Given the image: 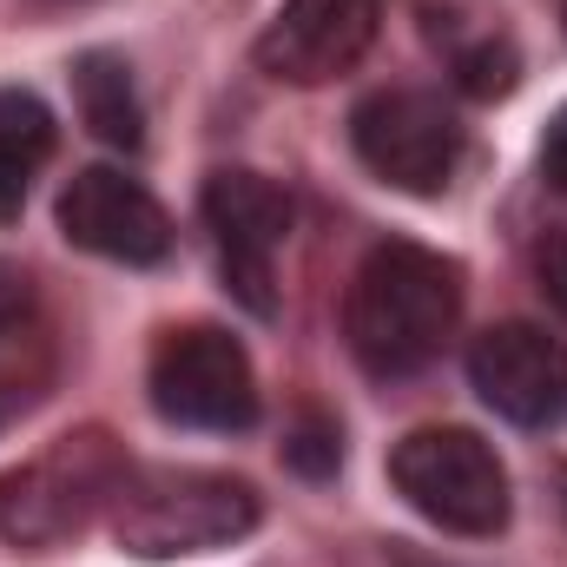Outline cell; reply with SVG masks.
Returning <instances> with one entry per match:
<instances>
[{
	"instance_id": "6da1fadb",
	"label": "cell",
	"mask_w": 567,
	"mask_h": 567,
	"mask_svg": "<svg viewBox=\"0 0 567 567\" xmlns=\"http://www.w3.org/2000/svg\"><path fill=\"white\" fill-rule=\"evenodd\" d=\"M462 317V278L423 245H377L343 303V337L370 377H416Z\"/></svg>"
},
{
	"instance_id": "7a4b0ae2",
	"label": "cell",
	"mask_w": 567,
	"mask_h": 567,
	"mask_svg": "<svg viewBox=\"0 0 567 567\" xmlns=\"http://www.w3.org/2000/svg\"><path fill=\"white\" fill-rule=\"evenodd\" d=\"M133 462L106 429H73L0 475V542L47 555L73 535H86L100 515H113Z\"/></svg>"
},
{
	"instance_id": "3957f363",
	"label": "cell",
	"mask_w": 567,
	"mask_h": 567,
	"mask_svg": "<svg viewBox=\"0 0 567 567\" xmlns=\"http://www.w3.org/2000/svg\"><path fill=\"white\" fill-rule=\"evenodd\" d=\"M258 488L218 468H133L113 502V542L140 561L231 548L258 528Z\"/></svg>"
},
{
	"instance_id": "277c9868",
	"label": "cell",
	"mask_w": 567,
	"mask_h": 567,
	"mask_svg": "<svg viewBox=\"0 0 567 567\" xmlns=\"http://www.w3.org/2000/svg\"><path fill=\"white\" fill-rule=\"evenodd\" d=\"M396 495L449 535H502L508 528V468L475 429H410L390 455Z\"/></svg>"
},
{
	"instance_id": "5b68a950",
	"label": "cell",
	"mask_w": 567,
	"mask_h": 567,
	"mask_svg": "<svg viewBox=\"0 0 567 567\" xmlns=\"http://www.w3.org/2000/svg\"><path fill=\"white\" fill-rule=\"evenodd\" d=\"M152 410L178 429H251L258 416V377L251 357L231 330L218 323H185L152 350Z\"/></svg>"
},
{
	"instance_id": "8992f818",
	"label": "cell",
	"mask_w": 567,
	"mask_h": 567,
	"mask_svg": "<svg viewBox=\"0 0 567 567\" xmlns=\"http://www.w3.org/2000/svg\"><path fill=\"white\" fill-rule=\"evenodd\" d=\"M350 145L390 192L435 198L462 165V120L423 86H390L350 113Z\"/></svg>"
},
{
	"instance_id": "52a82bcc",
	"label": "cell",
	"mask_w": 567,
	"mask_h": 567,
	"mask_svg": "<svg viewBox=\"0 0 567 567\" xmlns=\"http://www.w3.org/2000/svg\"><path fill=\"white\" fill-rule=\"evenodd\" d=\"M205 225H212V245H218V265H225V284L238 290L245 310L271 317V265H278L284 238H290V198L265 172H212L205 178V198H198Z\"/></svg>"
},
{
	"instance_id": "ba28073f",
	"label": "cell",
	"mask_w": 567,
	"mask_h": 567,
	"mask_svg": "<svg viewBox=\"0 0 567 567\" xmlns=\"http://www.w3.org/2000/svg\"><path fill=\"white\" fill-rule=\"evenodd\" d=\"M475 396L515 429L567 423V343L542 323H495L468 350Z\"/></svg>"
},
{
	"instance_id": "9c48e42d",
	"label": "cell",
	"mask_w": 567,
	"mask_h": 567,
	"mask_svg": "<svg viewBox=\"0 0 567 567\" xmlns=\"http://www.w3.org/2000/svg\"><path fill=\"white\" fill-rule=\"evenodd\" d=\"M60 238L106 265H158L172 251V218L140 178L93 165L73 172V185L60 192Z\"/></svg>"
},
{
	"instance_id": "30bf717a",
	"label": "cell",
	"mask_w": 567,
	"mask_h": 567,
	"mask_svg": "<svg viewBox=\"0 0 567 567\" xmlns=\"http://www.w3.org/2000/svg\"><path fill=\"white\" fill-rule=\"evenodd\" d=\"M383 0H284L258 33V66L284 86H323L363 60Z\"/></svg>"
},
{
	"instance_id": "8fae6325",
	"label": "cell",
	"mask_w": 567,
	"mask_h": 567,
	"mask_svg": "<svg viewBox=\"0 0 567 567\" xmlns=\"http://www.w3.org/2000/svg\"><path fill=\"white\" fill-rule=\"evenodd\" d=\"M73 93H80V120L93 126V140L133 152L145 140V113H140V93H133V73L120 53H86L73 66Z\"/></svg>"
},
{
	"instance_id": "7c38bea8",
	"label": "cell",
	"mask_w": 567,
	"mask_h": 567,
	"mask_svg": "<svg viewBox=\"0 0 567 567\" xmlns=\"http://www.w3.org/2000/svg\"><path fill=\"white\" fill-rule=\"evenodd\" d=\"M0 152L20 158L27 172L53 152V113L40 106V93H27V86H0Z\"/></svg>"
},
{
	"instance_id": "4fadbf2b",
	"label": "cell",
	"mask_w": 567,
	"mask_h": 567,
	"mask_svg": "<svg viewBox=\"0 0 567 567\" xmlns=\"http://www.w3.org/2000/svg\"><path fill=\"white\" fill-rule=\"evenodd\" d=\"M462 86H468V93H482V100L508 93V86H515V53H508L502 40H488V47L462 53Z\"/></svg>"
},
{
	"instance_id": "5bb4252c",
	"label": "cell",
	"mask_w": 567,
	"mask_h": 567,
	"mask_svg": "<svg viewBox=\"0 0 567 567\" xmlns=\"http://www.w3.org/2000/svg\"><path fill=\"white\" fill-rule=\"evenodd\" d=\"M284 455H290L303 475H323V468H337V455H343V435H337V423H317V416H310V423L284 442Z\"/></svg>"
},
{
	"instance_id": "9a60e30c",
	"label": "cell",
	"mask_w": 567,
	"mask_h": 567,
	"mask_svg": "<svg viewBox=\"0 0 567 567\" xmlns=\"http://www.w3.org/2000/svg\"><path fill=\"white\" fill-rule=\"evenodd\" d=\"M13 343H20V330H0V423L13 410H27V396H33V370L13 363Z\"/></svg>"
},
{
	"instance_id": "2e32d148",
	"label": "cell",
	"mask_w": 567,
	"mask_h": 567,
	"mask_svg": "<svg viewBox=\"0 0 567 567\" xmlns=\"http://www.w3.org/2000/svg\"><path fill=\"white\" fill-rule=\"evenodd\" d=\"M535 278L548 290V303L567 310V231H548V238L535 245Z\"/></svg>"
},
{
	"instance_id": "e0dca14e",
	"label": "cell",
	"mask_w": 567,
	"mask_h": 567,
	"mask_svg": "<svg viewBox=\"0 0 567 567\" xmlns=\"http://www.w3.org/2000/svg\"><path fill=\"white\" fill-rule=\"evenodd\" d=\"M542 178L555 192H567V106L548 120V133H542Z\"/></svg>"
},
{
	"instance_id": "ac0fdd59",
	"label": "cell",
	"mask_w": 567,
	"mask_h": 567,
	"mask_svg": "<svg viewBox=\"0 0 567 567\" xmlns=\"http://www.w3.org/2000/svg\"><path fill=\"white\" fill-rule=\"evenodd\" d=\"M27 303H33V290H27V278H20L13 265H0V330H20Z\"/></svg>"
},
{
	"instance_id": "d6986e66",
	"label": "cell",
	"mask_w": 567,
	"mask_h": 567,
	"mask_svg": "<svg viewBox=\"0 0 567 567\" xmlns=\"http://www.w3.org/2000/svg\"><path fill=\"white\" fill-rule=\"evenodd\" d=\"M20 198H27V165L0 152V225H7V218H20Z\"/></svg>"
},
{
	"instance_id": "ffe728a7",
	"label": "cell",
	"mask_w": 567,
	"mask_h": 567,
	"mask_svg": "<svg viewBox=\"0 0 567 567\" xmlns=\"http://www.w3.org/2000/svg\"><path fill=\"white\" fill-rule=\"evenodd\" d=\"M561 488H567V475H561Z\"/></svg>"
}]
</instances>
